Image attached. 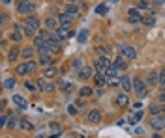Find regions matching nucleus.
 <instances>
[{
	"mask_svg": "<svg viewBox=\"0 0 165 138\" xmlns=\"http://www.w3.org/2000/svg\"><path fill=\"white\" fill-rule=\"evenodd\" d=\"M51 131H53V133H60V127H58L56 123H51Z\"/></svg>",
	"mask_w": 165,
	"mask_h": 138,
	"instance_id": "obj_44",
	"label": "nucleus"
},
{
	"mask_svg": "<svg viewBox=\"0 0 165 138\" xmlns=\"http://www.w3.org/2000/svg\"><path fill=\"white\" fill-rule=\"evenodd\" d=\"M162 110H163V108H162V104H158V103L150 104V114H152V116H158Z\"/></svg>",
	"mask_w": 165,
	"mask_h": 138,
	"instance_id": "obj_27",
	"label": "nucleus"
},
{
	"mask_svg": "<svg viewBox=\"0 0 165 138\" xmlns=\"http://www.w3.org/2000/svg\"><path fill=\"white\" fill-rule=\"evenodd\" d=\"M13 103L17 104L19 108H26V106H28V103L25 101V97H23V95H13Z\"/></svg>",
	"mask_w": 165,
	"mask_h": 138,
	"instance_id": "obj_21",
	"label": "nucleus"
},
{
	"mask_svg": "<svg viewBox=\"0 0 165 138\" xmlns=\"http://www.w3.org/2000/svg\"><path fill=\"white\" fill-rule=\"evenodd\" d=\"M54 34H56V37H60V39H68V37L73 35V30L70 26H56L54 28Z\"/></svg>",
	"mask_w": 165,
	"mask_h": 138,
	"instance_id": "obj_8",
	"label": "nucleus"
},
{
	"mask_svg": "<svg viewBox=\"0 0 165 138\" xmlns=\"http://www.w3.org/2000/svg\"><path fill=\"white\" fill-rule=\"evenodd\" d=\"M2 4H9V0H2Z\"/></svg>",
	"mask_w": 165,
	"mask_h": 138,
	"instance_id": "obj_50",
	"label": "nucleus"
},
{
	"mask_svg": "<svg viewBox=\"0 0 165 138\" xmlns=\"http://www.w3.org/2000/svg\"><path fill=\"white\" fill-rule=\"evenodd\" d=\"M143 24H146V26H154V23H156V13L154 11H148L146 15H143V21H141Z\"/></svg>",
	"mask_w": 165,
	"mask_h": 138,
	"instance_id": "obj_14",
	"label": "nucleus"
},
{
	"mask_svg": "<svg viewBox=\"0 0 165 138\" xmlns=\"http://www.w3.org/2000/svg\"><path fill=\"white\" fill-rule=\"evenodd\" d=\"M107 84H109V86H118V84H120V78H118V77H113V78H109Z\"/></svg>",
	"mask_w": 165,
	"mask_h": 138,
	"instance_id": "obj_41",
	"label": "nucleus"
},
{
	"mask_svg": "<svg viewBox=\"0 0 165 138\" xmlns=\"http://www.w3.org/2000/svg\"><path fill=\"white\" fill-rule=\"evenodd\" d=\"M70 114H77V106L71 104V106H70Z\"/></svg>",
	"mask_w": 165,
	"mask_h": 138,
	"instance_id": "obj_47",
	"label": "nucleus"
},
{
	"mask_svg": "<svg viewBox=\"0 0 165 138\" xmlns=\"http://www.w3.org/2000/svg\"><path fill=\"white\" fill-rule=\"evenodd\" d=\"M19 121H21V119H17V118L11 114V116H9V121H8V127H9V129H15V127L19 125Z\"/></svg>",
	"mask_w": 165,
	"mask_h": 138,
	"instance_id": "obj_29",
	"label": "nucleus"
},
{
	"mask_svg": "<svg viewBox=\"0 0 165 138\" xmlns=\"http://www.w3.org/2000/svg\"><path fill=\"white\" fill-rule=\"evenodd\" d=\"M34 52H36V47H28V49L23 50V58H25V60H30V58L34 56Z\"/></svg>",
	"mask_w": 165,
	"mask_h": 138,
	"instance_id": "obj_23",
	"label": "nucleus"
},
{
	"mask_svg": "<svg viewBox=\"0 0 165 138\" xmlns=\"http://www.w3.org/2000/svg\"><path fill=\"white\" fill-rule=\"evenodd\" d=\"M101 119V112L100 110H92V112H88V121L90 123H98Z\"/></svg>",
	"mask_w": 165,
	"mask_h": 138,
	"instance_id": "obj_18",
	"label": "nucleus"
},
{
	"mask_svg": "<svg viewBox=\"0 0 165 138\" xmlns=\"http://www.w3.org/2000/svg\"><path fill=\"white\" fill-rule=\"evenodd\" d=\"M163 92H165V86H163Z\"/></svg>",
	"mask_w": 165,
	"mask_h": 138,
	"instance_id": "obj_53",
	"label": "nucleus"
},
{
	"mask_svg": "<svg viewBox=\"0 0 165 138\" xmlns=\"http://www.w3.org/2000/svg\"><path fill=\"white\" fill-rule=\"evenodd\" d=\"M23 34H25V32H19V30H13V34H11V41H15V43H17V41H21V37H23Z\"/></svg>",
	"mask_w": 165,
	"mask_h": 138,
	"instance_id": "obj_39",
	"label": "nucleus"
},
{
	"mask_svg": "<svg viewBox=\"0 0 165 138\" xmlns=\"http://www.w3.org/2000/svg\"><path fill=\"white\" fill-rule=\"evenodd\" d=\"M94 80H96L98 86H105V84L109 82V78H107L105 73H98V75H94Z\"/></svg>",
	"mask_w": 165,
	"mask_h": 138,
	"instance_id": "obj_17",
	"label": "nucleus"
},
{
	"mask_svg": "<svg viewBox=\"0 0 165 138\" xmlns=\"http://www.w3.org/2000/svg\"><path fill=\"white\" fill-rule=\"evenodd\" d=\"M133 92L139 97H145V93H146V82L141 80V78H133Z\"/></svg>",
	"mask_w": 165,
	"mask_h": 138,
	"instance_id": "obj_2",
	"label": "nucleus"
},
{
	"mask_svg": "<svg viewBox=\"0 0 165 138\" xmlns=\"http://www.w3.org/2000/svg\"><path fill=\"white\" fill-rule=\"evenodd\" d=\"M120 86H122V90L126 92V93L133 90V82L129 80V77H128V75H122V77H120Z\"/></svg>",
	"mask_w": 165,
	"mask_h": 138,
	"instance_id": "obj_13",
	"label": "nucleus"
},
{
	"mask_svg": "<svg viewBox=\"0 0 165 138\" xmlns=\"http://www.w3.org/2000/svg\"><path fill=\"white\" fill-rule=\"evenodd\" d=\"M115 67H117V71H126L128 69V62H126V58L124 56H118L117 60H115V64H113Z\"/></svg>",
	"mask_w": 165,
	"mask_h": 138,
	"instance_id": "obj_16",
	"label": "nucleus"
},
{
	"mask_svg": "<svg viewBox=\"0 0 165 138\" xmlns=\"http://www.w3.org/2000/svg\"><path fill=\"white\" fill-rule=\"evenodd\" d=\"M90 77H94V75H92V67L79 69V78H81V80H86V78H90Z\"/></svg>",
	"mask_w": 165,
	"mask_h": 138,
	"instance_id": "obj_20",
	"label": "nucleus"
},
{
	"mask_svg": "<svg viewBox=\"0 0 165 138\" xmlns=\"http://www.w3.org/2000/svg\"><path fill=\"white\" fill-rule=\"evenodd\" d=\"M47 45H49V50H51V52H56V50H60V37H56V34H53L51 37H49Z\"/></svg>",
	"mask_w": 165,
	"mask_h": 138,
	"instance_id": "obj_12",
	"label": "nucleus"
},
{
	"mask_svg": "<svg viewBox=\"0 0 165 138\" xmlns=\"http://www.w3.org/2000/svg\"><path fill=\"white\" fill-rule=\"evenodd\" d=\"M81 6H82V4H70V8H68V13L75 17V15L79 13V8H81Z\"/></svg>",
	"mask_w": 165,
	"mask_h": 138,
	"instance_id": "obj_25",
	"label": "nucleus"
},
{
	"mask_svg": "<svg viewBox=\"0 0 165 138\" xmlns=\"http://www.w3.org/2000/svg\"><path fill=\"white\" fill-rule=\"evenodd\" d=\"M137 9H150V2L148 0H139L137 2Z\"/></svg>",
	"mask_w": 165,
	"mask_h": 138,
	"instance_id": "obj_31",
	"label": "nucleus"
},
{
	"mask_svg": "<svg viewBox=\"0 0 165 138\" xmlns=\"http://www.w3.org/2000/svg\"><path fill=\"white\" fill-rule=\"evenodd\" d=\"M79 95L81 97H90L92 95V88L90 86H82L81 90H79Z\"/></svg>",
	"mask_w": 165,
	"mask_h": 138,
	"instance_id": "obj_26",
	"label": "nucleus"
},
{
	"mask_svg": "<svg viewBox=\"0 0 165 138\" xmlns=\"http://www.w3.org/2000/svg\"><path fill=\"white\" fill-rule=\"evenodd\" d=\"M118 49H120V54H122L126 60H135V56H137V50H135L131 45H120Z\"/></svg>",
	"mask_w": 165,
	"mask_h": 138,
	"instance_id": "obj_3",
	"label": "nucleus"
},
{
	"mask_svg": "<svg viewBox=\"0 0 165 138\" xmlns=\"http://www.w3.org/2000/svg\"><path fill=\"white\" fill-rule=\"evenodd\" d=\"M25 88L28 90V92H38V84H32V82H25Z\"/></svg>",
	"mask_w": 165,
	"mask_h": 138,
	"instance_id": "obj_40",
	"label": "nucleus"
},
{
	"mask_svg": "<svg viewBox=\"0 0 165 138\" xmlns=\"http://www.w3.org/2000/svg\"><path fill=\"white\" fill-rule=\"evenodd\" d=\"M23 32H25V35H30V37H32V35H36V30H34L32 26H28V24H25V26H23Z\"/></svg>",
	"mask_w": 165,
	"mask_h": 138,
	"instance_id": "obj_35",
	"label": "nucleus"
},
{
	"mask_svg": "<svg viewBox=\"0 0 165 138\" xmlns=\"http://www.w3.org/2000/svg\"><path fill=\"white\" fill-rule=\"evenodd\" d=\"M71 66H73V69H82V60H79V58H77V60H73V64H71Z\"/></svg>",
	"mask_w": 165,
	"mask_h": 138,
	"instance_id": "obj_42",
	"label": "nucleus"
},
{
	"mask_svg": "<svg viewBox=\"0 0 165 138\" xmlns=\"http://www.w3.org/2000/svg\"><path fill=\"white\" fill-rule=\"evenodd\" d=\"M54 75H56V69H54V67H49V69L43 71V77H45V78H53Z\"/></svg>",
	"mask_w": 165,
	"mask_h": 138,
	"instance_id": "obj_33",
	"label": "nucleus"
},
{
	"mask_svg": "<svg viewBox=\"0 0 165 138\" xmlns=\"http://www.w3.org/2000/svg\"><path fill=\"white\" fill-rule=\"evenodd\" d=\"M160 80V73H148V78H146V82H148V86H152V84H156Z\"/></svg>",
	"mask_w": 165,
	"mask_h": 138,
	"instance_id": "obj_22",
	"label": "nucleus"
},
{
	"mask_svg": "<svg viewBox=\"0 0 165 138\" xmlns=\"http://www.w3.org/2000/svg\"><path fill=\"white\" fill-rule=\"evenodd\" d=\"M163 4H165V0H154V6H156V8H162Z\"/></svg>",
	"mask_w": 165,
	"mask_h": 138,
	"instance_id": "obj_46",
	"label": "nucleus"
},
{
	"mask_svg": "<svg viewBox=\"0 0 165 138\" xmlns=\"http://www.w3.org/2000/svg\"><path fill=\"white\" fill-rule=\"evenodd\" d=\"M141 118H143V112H137V114H135V118L131 119V123H137V121H139Z\"/></svg>",
	"mask_w": 165,
	"mask_h": 138,
	"instance_id": "obj_43",
	"label": "nucleus"
},
{
	"mask_svg": "<svg viewBox=\"0 0 165 138\" xmlns=\"http://www.w3.org/2000/svg\"><path fill=\"white\" fill-rule=\"evenodd\" d=\"M58 86H60V88H62V90H64L66 93H70V92L73 90V84H70V82H60Z\"/></svg>",
	"mask_w": 165,
	"mask_h": 138,
	"instance_id": "obj_34",
	"label": "nucleus"
},
{
	"mask_svg": "<svg viewBox=\"0 0 165 138\" xmlns=\"http://www.w3.org/2000/svg\"><path fill=\"white\" fill-rule=\"evenodd\" d=\"M40 66H53L54 64V58H53V52H40V60H38Z\"/></svg>",
	"mask_w": 165,
	"mask_h": 138,
	"instance_id": "obj_10",
	"label": "nucleus"
},
{
	"mask_svg": "<svg viewBox=\"0 0 165 138\" xmlns=\"http://www.w3.org/2000/svg\"><path fill=\"white\" fill-rule=\"evenodd\" d=\"M160 82L165 86V69H163V71H160Z\"/></svg>",
	"mask_w": 165,
	"mask_h": 138,
	"instance_id": "obj_45",
	"label": "nucleus"
},
{
	"mask_svg": "<svg viewBox=\"0 0 165 138\" xmlns=\"http://www.w3.org/2000/svg\"><path fill=\"white\" fill-rule=\"evenodd\" d=\"M25 24L32 26L34 30H38V28H40V21H38V17H34V15H26V19H25Z\"/></svg>",
	"mask_w": 165,
	"mask_h": 138,
	"instance_id": "obj_15",
	"label": "nucleus"
},
{
	"mask_svg": "<svg viewBox=\"0 0 165 138\" xmlns=\"http://www.w3.org/2000/svg\"><path fill=\"white\" fill-rule=\"evenodd\" d=\"M36 84H38V90H41V92H53V90H54V84L49 82L45 77H40V78L36 80Z\"/></svg>",
	"mask_w": 165,
	"mask_h": 138,
	"instance_id": "obj_7",
	"label": "nucleus"
},
{
	"mask_svg": "<svg viewBox=\"0 0 165 138\" xmlns=\"http://www.w3.org/2000/svg\"><path fill=\"white\" fill-rule=\"evenodd\" d=\"M111 2H120V0H111Z\"/></svg>",
	"mask_w": 165,
	"mask_h": 138,
	"instance_id": "obj_51",
	"label": "nucleus"
},
{
	"mask_svg": "<svg viewBox=\"0 0 165 138\" xmlns=\"http://www.w3.org/2000/svg\"><path fill=\"white\" fill-rule=\"evenodd\" d=\"M96 13H98V15H107V13H109V8H107L105 4H100V6L96 8Z\"/></svg>",
	"mask_w": 165,
	"mask_h": 138,
	"instance_id": "obj_28",
	"label": "nucleus"
},
{
	"mask_svg": "<svg viewBox=\"0 0 165 138\" xmlns=\"http://www.w3.org/2000/svg\"><path fill=\"white\" fill-rule=\"evenodd\" d=\"M111 66H113V64L109 62V58H107V56H100V58L96 60V69H98V73H105Z\"/></svg>",
	"mask_w": 165,
	"mask_h": 138,
	"instance_id": "obj_6",
	"label": "nucleus"
},
{
	"mask_svg": "<svg viewBox=\"0 0 165 138\" xmlns=\"http://www.w3.org/2000/svg\"><path fill=\"white\" fill-rule=\"evenodd\" d=\"M17 9H19V13H21V15H32V13H34V9H36V6H34L30 0H21V2H19V6H17Z\"/></svg>",
	"mask_w": 165,
	"mask_h": 138,
	"instance_id": "obj_1",
	"label": "nucleus"
},
{
	"mask_svg": "<svg viewBox=\"0 0 165 138\" xmlns=\"http://www.w3.org/2000/svg\"><path fill=\"white\" fill-rule=\"evenodd\" d=\"M17 56H19V50H17V49H11V50H9V54H8V60H9V62H13V60H17Z\"/></svg>",
	"mask_w": 165,
	"mask_h": 138,
	"instance_id": "obj_37",
	"label": "nucleus"
},
{
	"mask_svg": "<svg viewBox=\"0 0 165 138\" xmlns=\"http://www.w3.org/2000/svg\"><path fill=\"white\" fill-rule=\"evenodd\" d=\"M73 15H70L68 11L66 13H62V15H58V26H71V23H73Z\"/></svg>",
	"mask_w": 165,
	"mask_h": 138,
	"instance_id": "obj_11",
	"label": "nucleus"
},
{
	"mask_svg": "<svg viewBox=\"0 0 165 138\" xmlns=\"http://www.w3.org/2000/svg\"><path fill=\"white\" fill-rule=\"evenodd\" d=\"M154 138H160V136H158V135H156V136H154Z\"/></svg>",
	"mask_w": 165,
	"mask_h": 138,
	"instance_id": "obj_52",
	"label": "nucleus"
},
{
	"mask_svg": "<svg viewBox=\"0 0 165 138\" xmlns=\"http://www.w3.org/2000/svg\"><path fill=\"white\" fill-rule=\"evenodd\" d=\"M86 37H88V30H79V34H77V39H79V43H84L86 41Z\"/></svg>",
	"mask_w": 165,
	"mask_h": 138,
	"instance_id": "obj_32",
	"label": "nucleus"
},
{
	"mask_svg": "<svg viewBox=\"0 0 165 138\" xmlns=\"http://www.w3.org/2000/svg\"><path fill=\"white\" fill-rule=\"evenodd\" d=\"M128 21H129V23H133V24H137V23H141V21H143V15L139 13V9H137V8H129V9H128Z\"/></svg>",
	"mask_w": 165,
	"mask_h": 138,
	"instance_id": "obj_9",
	"label": "nucleus"
},
{
	"mask_svg": "<svg viewBox=\"0 0 165 138\" xmlns=\"http://www.w3.org/2000/svg\"><path fill=\"white\" fill-rule=\"evenodd\" d=\"M66 2H68V4H75L77 0H66Z\"/></svg>",
	"mask_w": 165,
	"mask_h": 138,
	"instance_id": "obj_49",
	"label": "nucleus"
},
{
	"mask_svg": "<svg viewBox=\"0 0 165 138\" xmlns=\"http://www.w3.org/2000/svg\"><path fill=\"white\" fill-rule=\"evenodd\" d=\"M150 127H152L154 131H162V129H165V118L162 116V114L152 116V119H150Z\"/></svg>",
	"mask_w": 165,
	"mask_h": 138,
	"instance_id": "obj_5",
	"label": "nucleus"
},
{
	"mask_svg": "<svg viewBox=\"0 0 165 138\" xmlns=\"http://www.w3.org/2000/svg\"><path fill=\"white\" fill-rule=\"evenodd\" d=\"M34 71H36V64H34V62L21 64V66H17V69H15L17 75H28V73H34Z\"/></svg>",
	"mask_w": 165,
	"mask_h": 138,
	"instance_id": "obj_4",
	"label": "nucleus"
},
{
	"mask_svg": "<svg viewBox=\"0 0 165 138\" xmlns=\"http://www.w3.org/2000/svg\"><path fill=\"white\" fill-rule=\"evenodd\" d=\"M160 101H162V103H165V92H162V93H160Z\"/></svg>",
	"mask_w": 165,
	"mask_h": 138,
	"instance_id": "obj_48",
	"label": "nucleus"
},
{
	"mask_svg": "<svg viewBox=\"0 0 165 138\" xmlns=\"http://www.w3.org/2000/svg\"><path fill=\"white\" fill-rule=\"evenodd\" d=\"M105 75H107V78H113V77H118V71H117L115 66H111V67L105 71Z\"/></svg>",
	"mask_w": 165,
	"mask_h": 138,
	"instance_id": "obj_30",
	"label": "nucleus"
},
{
	"mask_svg": "<svg viewBox=\"0 0 165 138\" xmlns=\"http://www.w3.org/2000/svg\"><path fill=\"white\" fill-rule=\"evenodd\" d=\"M19 125H21V129H23V131H32V129H34V125H32L28 119H21V121H19Z\"/></svg>",
	"mask_w": 165,
	"mask_h": 138,
	"instance_id": "obj_24",
	"label": "nucleus"
},
{
	"mask_svg": "<svg viewBox=\"0 0 165 138\" xmlns=\"http://www.w3.org/2000/svg\"><path fill=\"white\" fill-rule=\"evenodd\" d=\"M45 23H47V26H51V28H56V26H58V19H54V17H49Z\"/></svg>",
	"mask_w": 165,
	"mask_h": 138,
	"instance_id": "obj_36",
	"label": "nucleus"
},
{
	"mask_svg": "<svg viewBox=\"0 0 165 138\" xmlns=\"http://www.w3.org/2000/svg\"><path fill=\"white\" fill-rule=\"evenodd\" d=\"M117 104H118V106H122V108L129 104V99H128L126 92H124V93H118V95H117Z\"/></svg>",
	"mask_w": 165,
	"mask_h": 138,
	"instance_id": "obj_19",
	"label": "nucleus"
},
{
	"mask_svg": "<svg viewBox=\"0 0 165 138\" xmlns=\"http://www.w3.org/2000/svg\"><path fill=\"white\" fill-rule=\"evenodd\" d=\"M13 86H15V78H6V80H4V88H6V90H11Z\"/></svg>",
	"mask_w": 165,
	"mask_h": 138,
	"instance_id": "obj_38",
	"label": "nucleus"
}]
</instances>
